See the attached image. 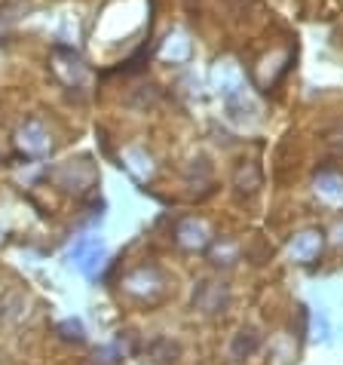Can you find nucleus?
<instances>
[{"label": "nucleus", "mask_w": 343, "mask_h": 365, "mask_svg": "<svg viewBox=\"0 0 343 365\" xmlns=\"http://www.w3.org/2000/svg\"><path fill=\"white\" fill-rule=\"evenodd\" d=\"M56 185L65 190H74V194H86L93 190V185L98 181V172L89 160H70V163H62L53 172Z\"/></svg>", "instance_id": "nucleus-1"}, {"label": "nucleus", "mask_w": 343, "mask_h": 365, "mask_svg": "<svg viewBox=\"0 0 343 365\" xmlns=\"http://www.w3.org/2000/svg\"><path fill=\"white\" fill-rule=\"evenodd\" d=\"M123 286H126L129 295L157 301V298L166 292V277H163V270L154 267V264H141V267H135V270L123 279Z\"/></svg>", "instance_id": "nucleus-2"}, {"label": "nucleus", "mask_w": 343, "mask_h": 365, "mask_svg": "<svg viewBox=\"0 0 343 365\" xmlns=\"http://www.w3.org/2000/svg\"><path fill=\"white\" fill-rule=\"evenodd\" d=\"M68 261L83 273V277H95L105 264V242L98 237H80L74 246H70Z\"/></svg>", "instance_id": "nucleus-3"}, {"label": "nucleus", "mask_w": 343, "mask_h": 365, "mask_svg": "<svg viewBox=\"0 0 343 365\" xmlns=\"http://www.w3.org/2000/svg\"><path fill=\"white\" fill-rule=\"evenodd\" d=\"M53 71L58 74V80H62L65 86H70V89H80V86L89 83V71H86L83 58H80L74 49L56 46V53H53Z\"/></svg>", "instance_id": "nucleus-4"}, {"label": "nucleus", "mask_w": 343, "mask_h": 365, "mask_svg": "<svg viewBox=\"0 0 343 365\" xmlns=\"http://www.w3.org/2000/svg\"><path fill=\"white\" fill-rule=\"evenodd\" d=\"M16 145L25 157H46L53 150V135H49V129L40 120H28V123L19 126Z\"/></svg>", "instance_id": "nucleus-5"}, {"label": "nucleus", "mask_w": 343, "mask_h": 365, "mask_svg": "<svg viewBox=\"0 0 343 365\" xmlns=\"http://www.w3.org/2000/svg\"><path fill=\"white\" fill-rule=\"evenodd\" d=\"M211 89L221 98H230L246 89V77H242V68L233 58H218L215 68H211Z\"/></svg>", "instance_id": "nucleus-6"}, {"label": "nucleus", "mask_w": 343, "mask_h": 365, "mask_svg": "<svg viewBox=\"0 0 343 365\" xmlns=\"http://www.w3.org/2000/svg\"><path fill=\"white\" fill-rule=\"evenodd\" d=\"M227 304H230V292L221 286V282L203 279V282L196 286V292H194V307L203 310V313H209V317H215V313H224Z\"/></svg>", "instance_id": "nucleus-7"}, {"label": "nucleus", "mask_w": 343, "mask_h": 365, "mask_svg": "<svg viewBox=\"0 0 343 365\" xmlns=\"http://www.w3.org/2000/svg\"><path fill=\"white\" fill-rule=\"evenodd\" d=\"M175 237H178V242H181L184 249L199 252V249H206L209 242H211V227L206 225V221H199V218H184V221L178 225Z\"/></svg>", "instance_id": "nucleus-8"}, {"label": "nucleus", "mask_w": 343, "mask_h": 365, "mask_svg": "<svg viewBox=\"0 0 343 365\" xmlns=\"http://www.w3.org/2000/svg\"><path fill=\"white\" fill-rule=\"evenodd\" d=\"M159 56L166 58V62L172 65H184L190 56H194V43H190V34L181 31V28H175V31H169L163 46H159Z\"/></svg>", "instance_id": "nucleus-9"}, {"label": "nucleus", "mask_w": 343, "mask_h": 365, "mask_svg": "<svg viewBox=\"0 0 343 365\" xmlns=\"http://www.w3.org/2000/svg\"><path fill=\"white\" fill-rule=\"evenodd\" d=\"M312 190H316V197L322 202H328V206H334V209H343V175L340 172H331V169L319 172Z\"/></svg>", "instance_id": "nucleus-10"}, {"label": "nucleus", "mask_w": 343, "mask_h": 365, "mask_svg": "<svg viewBox=\"0 0 343 365\" xmlns=\"http://www.w3.org/2000/svg\"><path fill=\"white\" fill-rule=\"evenodd\" d=\"M291 258L297 261V264H310V261H316L319 258V252H322V233L319 230H304V233H297L295 240H291Z\"/></svg>", "instance_id": "nucleus-11"}, {"label": "nucleus", "mask_w": 343, "mask_h": 365, "mask_svg": "<svg viewBox=\"0 0 343 365\" xmlns=\"http://www.w3.org/2000/svg\"><path fill=\"white\" fill-rule=\"evenodd\" d=\"M120 163H123V169L135 181H147L150 175H154V160H150V154L144 148H126L123 157H120Z\"/></svg>", "instance_id": "nucleus-12"}, {"label": "nucleus", "mask_w": 343, "mask_h": 365, "mask_svg": "<svg viewBox=\"0 0 343 365\" xmlns=\"http://www.w3.org/2000/svg\"><path fill=\"white\" fill-rule=\"evenodd\" d=\"M260 344H264V338L255 329H242L230 344V353H233V359H251L260 350Z\"/></svg>", "instance_id": "nucleus-13"}, {"label": "nucleus", "mask_w": 343, "mask_h": 365, "mask_svg": "<svg viewBox=\"0 0 343 365\" xmlns=\"http://www.w3.org/2000/svg\"><path fill=\"white\" fill-rule=\"evenodd\" d=\"M28 313V298L22 292H6L4 298H0V319L6 322H22Z\"/></svg>", "instance_id": "nucleus-14"}, {"label": "nucleus", "mask_w": 343, "mask_h": 365, "mask_svg": "<svg viewBox=\"0 0 343 365\" xmlns=\"http://www.w3.org/2000/svg\"><path fill=\"white\" fill-rule=\"evenodd\" d=\"M56 331L62 334L65 341H77V344H83V341H86V329H83V322H80V319H74V317L58 322V326H56Z\"/></svg>", "instance_id": "nucleus-15"}]
</instances>
